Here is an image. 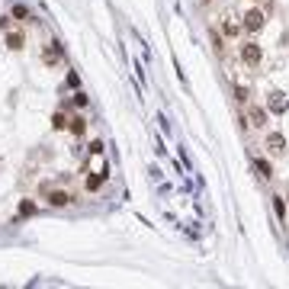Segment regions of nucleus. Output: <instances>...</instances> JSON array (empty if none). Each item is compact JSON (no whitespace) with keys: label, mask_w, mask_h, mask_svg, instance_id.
Masks as SVG:
<instances>
[{"label":"nucleus","mask_w":289,"mask_h":289,"mask_svg":"<svg viewBox=\"0 0 289 289\" xmlns=\"http://www.w3.org/2000/svg\"><path fill=\"white\" fill-rule=\"evenodd\" d=\"M260 26H264V13L260 10H251L248 16H244V29H251V32H257Z\"/></svg>","instance_id":"obj_1"},{"label":"nucleus","mask_w":289,"mask_h":289,"mask_svg":"<svg viewBox=\"0 0 289 289\" xmlns=\"http://www.w3.org/2000/svg\"><path fill=\"white\" fill-rule=\"evenodd\" d=\"M248 119H251V126H254V129L267 126V112L260 109V106H248Z\"/></svg>","instance_id":"obj_2"},{"label":"nucleus","mask_w":289,"mask_h":289,"mask_svg":"<svg viewBox=\"0 0 289 289\" xmlns=\"http://www.w3.org/2000/svg\"><path fill=\"white\" fill-rule=\"evenodd\" d=\"M241 58H244V65H257V61H260V48L248 42V45L241 48Z\"/></svg>","instance_id":"obj_3"},{"label":"nucleus","mask_w":289,"mask_h":289,"mask_svg":"<svg viewBox=\"0 0 289 289\" xmlns=\"http://www.w3.org/2000/svg\"><path fill=\"white\" fill-rule=\"evenodd\" d=\"M42 61H45V65H58V61H61V45H58V42H51V45L45 48Z\"/></svg>","instance_id":"obj_4"},{"label":"nucleus","mask_w":289,"mask_h":289,"mask_svg":"<svg viewBox=\"0 0 289 289\" xmlns=\"http://www.w3.org/2000/svg\"><path fill=\"white\" fill-rule=\"evenodd\" d=\"M267 148H270L273 154H279V151L286 148V138H283V135H270V138H267Z\"/></svg>","instance_id":"obj_5"},{"label":"nucleus","mask_w":289,"mask_h":289,"mask_svg":"<svg viewBox=\"0 0 289 289\" xmlns=\"http://www.w3.org/2000/svg\"><path fill=\"white\" fill-rule=\"evenodd\" d=\"M48 203H51V206H68V203H71V193H61V190H55V193L48 196Z\"/></svg>","instance_id":"obj_6"},{"label":"nucleus","mask_w":289,"mask_h":289,"mask_svg":"<svg viewBox=\"0 0 289 289\" xmlns=\"http://www.w3.org/2000/svg\"><path fill=\"white\" fill-rule=\"evenodd\" d=\"M7 48H23V36H20V32H10V36H7Z\"/></svg>","instance_id":"obj_7"},{"label":"nucleus","mask_w":289,"mask_h":289,"mask_svg":"<svg viewBox=\"0 0 289 289\" xmlns=\"http://www.w3.org/2000/svg\"><path fill=\"white\" fill-rule=\"evenodd\" d=\"M100 183H103V177H100V174H96V177L90 174V177H87V190H100Z\"/></svg>","instance_id":"obj_8"},{"label":"nucleus","mask_w":289,"mask_h":289,"mask_svg":"<svg viewBox=\"0 0 289 289\" xmlns=\"http://www.w3.org/2000/svg\"><path fill=\"white\" fill-rule=\"evenodd\" d=\"M51 126H55V129H58V132H61V129H68V119H65V116H61V112H55V119H51Z\"/></svg>","instance_id":"obj_9"},{"label":"nucleus","mask_w":289,"mask_h":289,"mask_svg":"<svg viewBox=\"0 0 289 289\" xmlns=\"http://www.w3.org/2000/svg\"><path fill=\"white\" fill-rule=\"evenodd\" d=\"M71 132L74 135H84V119H71Z\"/></svg>","instance_id":"obj_10"},{"label":"nucleus","mask_w":289,"mask_h":289,"mask_svg":"<svg viewBox=\"0 0 289 289\" xmlns=\"http://www.w3.org/2000/svg\"><path fill=\"white\" fill-rule=\"evenodd\" d=\"M257 170L264 174V177H270V167H267V161H257Z\"/></svg>","instance_id":"obj_11"}]
</instances>
